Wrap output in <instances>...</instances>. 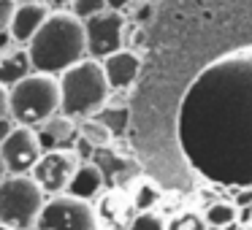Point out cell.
Returning <instances> with one entry per match:
<instances>
[{
	"instance_id": "1",
	"label": "cell",
	"mask_w": 252,
	"mask_h": 230,
	"mask_svg": "<svg viewBox=\"0 0 252 230\" xmlns=\"http://www.w3.org/2000/svg\"><path fill=\"white\" fill-rule=\"evenodd\" d=\"M190 168L222 187H252V46L214 57L190 82L176 114Z\"/></svg>"
},
{
	"instance_id": "2",
	"label": "cell",
	"mask_w": 252,
	"mask_h": 230,
	"mask_svg": "<svg viewBox=\"0 0 252 230\" xmlns=\"http://www.w3.org/2000/svg\"><path fill=\"white\" fill-rule=\"evenodd\" d=\"M28 55L35 73L60 76L87 57L84 22L71 11H52L44 28L28 44Z\"/></svg>"
},
{
	"instance_id": "3",
	"label": "cell",
	"mask_w": 252,
	"mask_h": 230,
	"mask_svg": "<svg viewBox=\"0 0 252 230\" xmlns=\"http://www.w3.org/2000/svg\"><path fill=\"white\" fill-rule=\"evenodd\" d=\"M60 111L71 119H90L109 100V79L103 73V62L84 57L65 73H60Z\"/></svg>"
},
{
	"instance_id": "4",
	"label": "cell",
	"mask_w": 252,
	"mask_h": 230,
	"mask_svg": "<svg viewBox=\"0 0 252 230\" xmlns=\"http://www.w3.org/2000/svg\"><path fill=\"white\" fill-rule=\"evenodd\" d=\"M60 79L49 73H30L28 79L8 89L11 122L22 127H38L60 114Z\"/></svg>"
},
{
	"instance_id": "5",
	"label": "cell",
	"mask_w": 252,
	"mask_h": 230,
	"mask_svg": "<svg viewBox=\"0 0 252 230\" xmlns=\"http://www.w3.org/2000/svg\"><path fill=\"white\" fill-rule=\"evenodd\" d=\"M46 206V192L30 173L6 176L0 181V222L14 230H35Z\"/></svg>"
},
{
	"instance_id": "6",
	"label": "cell",
	"mask_w": 252,
	"mask_h": 230,
	"mask_svg": "<svg viewBox=\"0 0 252 230\" xmlns=\"http://www.w3.org/2000/svg\"><path fill=\"white\" fill-rule=\"evenodd\" d=\"M100 217L90 201L73 195H52L41 211L35 230H98Z\"/></svg>"
},
{
	"instance_id": "7",
	"label": "cell",
	"mask_w": 252,
	"mask_h": 230,
	"mask_svg": "<svg viewBox=\"0 0 252 230\" xmlns=\"http://www.w3.org/2000/svg\"><path fill=\"white\" fill-rule=\"evenodd\" d=\"M125 14L120 11H103L98 17L84 22V33H87V57L103 62L114 52L122 49L125 44Z\"/></svg>"
},
{
	"instance_id": "8",
	"label": "cell",
	"mask_w": 252,
	"mask_h": 230,
	"mask_svg": "<svg viewBox=\"0 0 252 230\" xmlns=\"http://www.w3.org/2000/svg\"><path fill=\"white\" fill-rule=\"evenodd\" d=\"M79 165H82V160L73 149H55V152L41 154L30 176L38 181V187L46 195H63V192H68V184L79 171Z\"/></svg>"
},
{
	"instance_id": "9",
	"label": "cell",
	"mask_w": 252,
	"mask_h": 230,
	"mask_svg": "<svg viewBox=\"0 0 252 230\" xmlns=\"http://www.w3.org/2000/svg\"><path fill=\"white\" fill-rule=\"evenodd\" d=\"M41 154H44V149H41V141L35 136V130L33 127H22V125H14V130L8 133V138L0 146V157L6 163L8 176L33 173Z\"/></svg>"
},
{
	"instance_id": "10",
	"label": "cell",
	"mask_w": 252,
	"mask_h": 230,
	"mask_svg": "<svg viewBox=\"0 0 252 230\" xmlns=\"http://www.w3.org/2000/svg\"><path fill=\"white\" fill-rule=\"evenodd\" d=\"M35 136H38L41 141V149L44 152H55V149H68V144H73L79 138V127L76 122L71 119V116H65L60 111V114H55L52 119H46L44 125L33 127Z\"/></svg>"
},
{
	"instance_id": "11",
	"label": "cell",
	"mask_w": 252,
	"mask_h": 230,
	"mask_svg": "<svg viewBox=\"0 0 252 230\" xmlns=\"http://www.w3.org/2000/svg\"><path fill=\"white\" fill-rule=\"evenodd\" d=\"M49 8L44 3H25V6H17V14H14L11 22V38L17 46H28L30 41L35 38L44 22L49 19Z\"/></svg>"
},
{
	"instance_id": "12",
	"label": "cell",
	"mask_w": 252,
	"mask_h": 230,
	"mask_svg": "<svg viewBox=\"0 0 252 230\" xmlns=\"http://www.w3.org/2000/svg\"><path fill=\"white\" fill-rule=\"evenodd\" d=\"M103 73H106V79H109L111 89H125L138 79V73H141V60H138L136 52L120 49V52H114L111 57L103 60Z\"/></svg>"
},
{
	"instance_id": "13",
	"label": "cell",
	"mask_w": 252,
	"mask_h": 230,
	"mask_svg": "<svg viewBox=\"0 0 252 230\" xmlns=\"http://www.w3.org/2000/svg\"><path fill=\"white\" fill-rule=\"evenodd\" d=\"M33 71V62H30V55H28V46H14L11 52L0 57V87H17L22 79H28Z\"/></svg>"
},
{
	"instance_id": "14",
	"label": "cell",
	"mask_w": 252,
	"mask_h": 230,
	"mask_svg": "<svg viewBox=\"0 0 252 230\" xmlns=\"http://www.w3.org/2000/svg\"><path fill=\"white\" fill-rule=\"evenodd\" d=\"M100 190H103V171L95 163H82L68 184V195L79 198V201H93Z\"/></svg>"
},
{
	"instance_id": "15",
	"label": "cell",
	"mask_w": 252,
	"mask_h": 230,
	"mask_svg": "<svg viewBox=\"0 0 252 230\" xmlns=\"http://www.w3.org/2000/svg\"><path fill=\"white\" fill-rule=\"evenodd\" d=\"M79 138L87 141L90 146H109L111 127L103 119H98V116H90V119H82V125H79Z\"/></svg>"
},
{
	"instance_id": "16",
	"label": "cell",
	"mask_w": 252,
	"mask_h": 230,
	"mask_svg": "<svg viewBox=\"0 0 252 230\" xmlns=\"http://www.w3.org/2000/svg\"><path fill=\"white\" fill-rule=\"evenodd\" d=\"M203 219L212 228H228V225H233L239 219V208L233 203H212L206 208V214H203Z\"/></svg>"
},
{
	"instance_id": "17",
	"label": "cell",
	"mask_w": 252,
	"mask_h": 230,
	"mask_svg": "<svg viewBox=\"0 0 252 230\" xmlns=\"http://www.w3.org/2000/svg\"><path fill=\"white\" fill-rule=\"evenodd\" d=\"M160 201V190L152 184V181H141L136 187V195H133V206L138 211H152V206Z\"/></svg>"
},
{
	"instance_id": "18",
	"label": "cell",
	"mask_w": 252,
	"mask_h": 230,
	"mask_svg": "<svg viewBox=\"0 0 252 230\" xmlns=\"http://www.w3.org/2000/svg\"><path fill=\"white\" fill-rule=\"evenodd\" d=\"M103 11H109L106 0H73L71 3V14L79 17L82 22H87V19L98 17V14H103Z\"/></svg>"
},
{
	"instance_id": "19",
	"label": "cell",
	"mask_w": 252,
	"mask_h": 230,
	"mask_svg": "<svg viewBox=\"0 0 252 230\" xmlns=\"http://www.w3.org/2000/svg\"><path fill=\"white\" fill-rule=\"evenodd\" d=\"M168 230H206V219L198 211H179L176 217H171Z\"/></svg>"
},
{
	"instance_id": "20",
	"label": "cell",
	"mask_w": 252,
	"mask_h": 230,
	"mask_svg": "<svg viewBox=\"0 0 252 230\" xmlns=\"http://www.w3.org/2000/svg\"><path fill=\"white\" fill-rule=\"evenodd\" d=\"M130 230H168V222L155 211H138L130 222Z\"/></svg>"
},
{
	"instance_id": "21",
	"label": "cell",
	"mask_w": 252,
	"mask_h": 230,
	"mask_svg": "<svg viewBox=\"0 0 252 230\" xmlns=\"http://www.w3.org/2000/svg\"><path fill=\"white\" fill-rule=\"evenodd\" d=\"M14 14H17V0H0V35L11 33Z\"/></svg>"
},
{
	"instance_id": "22",
	"label": "cell",
	"mask_w": 252,
	"mask_h": 230,
	"mask_svg": "<svg viewBox=\"0 0 252 230\" xmlns=\"http://www.w3.org/2000/svg\"><path fill=\"white\" fill-rule=\"evenodd\" d=\"M0 119H11V109H8V89L0 87Z\"/></svg>"
},
{
	"instance_id": "23",
	"label": "cell",
	"mask_w": 252,
	"mask_h": 230,
	"mask_svg": "<svg viewBox=\"0 0 252 230\" xmlns=\"http://www.w3.org/2000/svg\"><path fill=\"white\" fill-rule=\"evenodd\" d=\"M136 0H106V6H109V11H120L125 14V8H130Z\"/></svg>"
},
{
	"instance_id": "24",
	"label": "cell",
	"mask_w": 252,
	"mask_h": 230,
	"mask_svg": "<svg viewBox=\"0 0 252 230\" xmlns=\"http://www.w3.org/2000/svg\"><path fill=\"white\" fill-rule=\"evenodd\" d=\"M14 130V122L11 119H0V146H3V141L8 138V133Z\"/></svg>"
},
{
	"instance_id": "25",
	"label": "cell",
	"mask_w": 252,
	"mask_h": 230,
	"mask_svg": "<svg viewBox=\"0 0 252 230\" xmlns=\"http://www.w3.org/2000/svg\"><path fill=\"white\" fill-rule=\"evenodd\" d=\"M73 0H52V6H57V11H65V6H71Z\"/></svg>"
},
{
	"instance_id": "26",
	"label": "cell",
	"mask_w": 252,
	"mask_h": 230,
	"mask_svg": "<svg viewBox=\"0 0 252 230\" xmlns=\"http://www.w3.org/2000/svg\"><path fill=\"white\" fill-rule=\"evenodd\" d=\"M6 176H8V171H6V163H3V157H0V181L6 179Z\"/></svg>"
},
{
	"instance_id": "27",
	"label": "cell",
	"mask_w": 252,
	"mask_h": 230,
	"mask_svg": "<svg viewBox=\"0 0 252 230\" xmlns=\"http://www.w3.org/2000/svg\"><path fill=\"white\" fill-rule=\"evenodd\" d=\"M25 3H41V0H17V6H25Z\"/></svg>"
},
{
	"instance_id": "28",
	"label": "cell",
	"mask_w": 252,
	"mask_h": 230,
	"mask_svg": "<svg viewBox=\"0 0 252 230\" xmlns=\"http://www.w3.org/2000/svg\"><path fill=\"white\" fill-rule=\"evenodd\" d=\"M0 230H14V228H8V225H3V222H0Z\"/></svg>"
},
{
	"instance_id": "29",
	"label": "cell",
	"mask_w": 252,
	"mask_h": 230,
	"mask_svg": "<svg viewBox=\"0 0 252 230\" xmlns=\"http://www.w3.org/2000/svg\"><path fill=\"white\" fill-rule=\"evenodd\" d=\"M206 230H222V228H212V225H206Z\"/></svg>"
},
{
	"instance_id": "30",
	"label": "cell",
	"mask_w": 252,
	"mask_h": 230,
	"mask_svg": "<svg viewBox=\"0 0 252 230\" xmlns=\"http://www.w3.org/2000/svg\"><path fill=\"white\" fill-rule=\"evenodd\" d=\"M147 3H160V0H147Z\"/></svg>"
}]
</instances>
